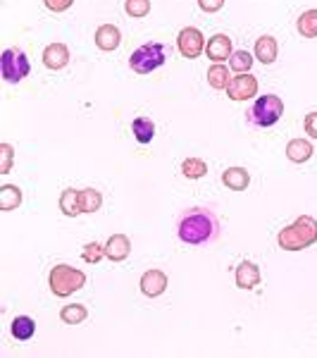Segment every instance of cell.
<instances>
[{
	"label": "cell",
	"instance_id": "15",
	"mask_svg": "<svg viewBox=\"0 0 317 358\" xmlns=\"http://www.w3.org/2000/svg\"><path fill=\"white\" fill-rule=\"evenodd\" d=\"M315 148L310 141H305V139H291L287 143V158L291 163L300 165V163H308L310 158H313Z\"/></svg>",
	"mask_w": 317,
	"mask_h": 358
},
{
	"label": "cell",
	"instance_id": "12",
	"mask_svg": "<svg viewBox=\"0 0 317 358\" xmlns=\"http://www.w3.org/2000/svg\"><path fill=\"white\" fill-rule=\"evenodd\" d=\"M132 253V241L127 235H112L105 243V258L112 263H122Z\"/></svg>",
	"mask_w": 317,
	"mask_h": 358
},
{
	"label": "cell",
	"instance_id": "31",
	"mask_svg": "<svg viewBox=\"0 0 317 358\" xmlns=\"http://www.w3.org/2000/svg\"><path fill=\"white\" fill-rule=\"evenodd\" d=\"M43 5L50 10V12H65L74 5V0H43Z\"/></svg>",
	"mask_w": 317,
	"mask_h": 358
},
{
	"label": "cell",
	"instance_id": "8",
	"mask_svg": "<svg viewBox=\"0 0 317 358\" xmlns=\"http://www.w3.org/2000/svg\"><path fill=\"white\" fill-rule=\"evenodd\" d=\"M225 91H227V96L236 103L251 101L253 96H258V79L251 74V72H246V74H236V77H232L229 86H227Z\"/></svg>",
	"mask_w": 317,
	"mask_h": 358
},
{
	"label": "cell",
	"instance_id": "27",
	"mask_svg": "<svg viewBox=\"0 0 317 358\" xmlns=\"http://www.w3.org/2000/svg\"><path fill=\"white\" fill-rule=\"evenodd\" d=\"M103 206V194L98 189H81V210L96 212Z\"/></svg>",
	"mask_w": 317,
	"mask_h": 358
},
{
	"label": "cell",
	"instance_id": "29",
	"mask_svg": "<svg viewBox=\"0 0 317 358\" xmlns=\"http://www.w3.org/2000/svg\"><path fill=\"white\" fill-rule=\"evenodd\" d=\"M124 12L134 19H141L150 12V0H127L124 3Z\"/></svg>",
	"mask_w": 317,
	"mask_h": 358
},
{
	"label": "cell",
	"instance_id": "10",
	"mask_svg": "<svg viewBox=\"0 0 317 358\" xmlns=\"http://www.w3.org/2000/svg\"><path fill=\"white\" fill-rule=\"evenodd\" d=\"M96 46L103 50V53H112V50L119 48V43H122V31H119L115 24H101V27L96 29Z\"/></svg>",
	"mask_w": 317,
	"mask_h": 358
},
{
	"label": "cell",
	"instance_id": "18",
	"mask_svg": "<svg viewBox=\"0 0 317 358\" xmlns=\"http://www.w3.org/2000/svg\"><path fill=\"white\" fill-rule=\"evenodd\" d=\"M10 335L17 341H29L31 337L36 335L34 318H29V315H17V318L12 320V325H10Z\"/></svg>",
	"mask_w": 317,
	"mask_h": 358
},
{
	"label": "cell",
	"instance_id": "4",
	"mask_svg": "<svg viewBox=\"0 0 317 358\" xmlns=\"http://www.w3.org/2000/svg\"><path fill=\"white\" fill-rule=\"evenodd\" d=\"M165 46L158 43V41H150V43H143L129 55V67H132L136 74H150V72L160 70L165 65Z\"/></svg>",
	"mask_w": 317,
	"mask_h": 358
},
{
	"label": "cell",
	"instance_id": "32",
	"mask_svg": "<svg viewBox=\"0 0 317 358\" xmlns=\"http://www.w3.org/2000/svg\"><path fill=\"white\" fill-rule=\"evenodd\" d=\"M198 8L207 14L220 12V10L225 8V0H198Z\"/></svg>",
	"mask_w": 317,
	"mask_h": 358
},
{
	"label": "cell",
	"instance_id": "16",
	"mask_svg": "<svg viewBox=\"0 0 317 358\" xmlns=\"http://www.w3.org/2000/svg\"><path fill=\"white\" fill-rule=\"evenodd\" d=\"M222 184L232 191H246L248 184H251V175L243 168H227L222 172Z\"/></svg>",
	"mask_w": 317,
	"mask_h": 358
},
{
	"label": "cell",
	"instance_id": "19",
	"mask_svg": "<svg viewBox=\"0 0 317 358\" xmlns=\"http://www.w3.org/2000/svg\"><path fill=\"white\" fill-rule=\"evenodd\" d=\"M60 210L65 212L67 217H76L81 215V191L76 189H65L60 194Z\"/></svg>",
	"mask_w": 317,
	"mask_h": 358
},
{
	"label": "cell",
	"instance_id": "21",
	"mask_svg": "<svg viewBox=\"0 0 317 358\" xmlns=\"http://www.w3.org/2000/svg\"><path fill=\"white\" fill-rule=\"evenodd\" d=\"M132 132H134V139H136L139 143H150L155 137V122L150 117H136L132 122Z\"/></svg>",
	"mask_w": 317,
	"mask_h": 358
},
{
	"label": "cell",
	"instance_id": "20",
	"mask_svg": "<svg viewBox=\"0 0 317 358\" xmlns=\"http://www.w3.org/2000/svg\"><path fill=\"white\" fill-rule=\"evenodd\" d=\"M22 189L14 184H3L0 186V210L3 212H10L14 208H19V203H22Z\"/></svg>",
	"mask_w": 317,
	"mask_h": 358
},
{
	"label": "cell",
	"instance_id": "22",
	"mask_svg": "<svg viewBox=\"0 0 317 358\" xmlns=\"http://www.w3.org/2000/svg\"><path fill=\"white\" fill-rule=\"evenodd\" d=\"M296 29L303 39H317V10H305L296 22Z\"/></svg>",
	"mask_w": 317,
	"mask_h": 358
},
{
	"label": "cell",
	"instance_id": "7",
	"mask_svg": "<svg viewBox=\"0 0 317 358\" xmlns=\"http://www.w3.org/2000/svg\"><path fill=\"white\" fill-rule=\"evenodd\" d=\"M205 46H207L205 36H203L201 29H196V27H184L179 31V36H176V48H179V53L189 60L198 58L203 50H205Z\"/></svg>",
	"mask_w": 317,
	"mask_h": 358
},
{
	"label": "cell",
	"instance_id": "9",
	"mask_svg": "<svg viewBox=\"0 0 317 358\" xmlns=\"http://www.w3.org/2000/svg\"><path fill=\"white\" fill-rule=\"evenodd\" d=\"M139 287H141V292L148 299H158L163 297L165 289H167V275H165L163 270H145L141 275Z\"/></svg>",
	"mask_w": 317,
	"mask_h": 358
},
{
	"label": "cell",
	"instance_id": "17",
	"mask_svg": "<svg viewBox=\"0 0 317 358\" xmlns=\"http://www.w3.org/2000/svg\"><path fill=\"white\" fill-rule=\"evenodd\" d=\"M277 39L274 36H260L256 41V50H253V55L263 62V65H272L274 60H277Z\"/></svg>",
	"mask_w": 317,
	"mask_h": 358
},
{
	"label": "cell",
	"instance_id": "1",
	"mask_svg": "<svg viewBox=\"0 0 317 358\" xmlns=\"http://www.w3.org/2000/svg\"><path fill=\"white\" fill-rule=\"evenodd\" d=\"M176 235L189 246H201L220 235V220L212 210L207 208H189L179 217Z\"/></svg>",
	"mask_w": 317,
	"mask_h": 358
},
{
	"label": "cell",
	"instance_id": "24",
	"mask_svg": "<svg viewBox=\"0 0 317 358\" xmlns=\"http://www.w3.org/2000/svg\"><path fill=\"white\" fill-rule=\"evenodd\" d=\"M88 318V308L81 304H70L60 310V320L65 325H81Z\"/></svg>",
	"mask_w": 317,
	"mask_h": 358
},
{
	"label": "cell",
	"instance_id": "28",
	"mask_svg": "<svg viewBox=\"0 0 317 358\" xmlns=\"http://www.w3.org/2000/svg\"><path fill=\"white\" fill-rule=\"evenodd\" d=\"M81 258H84V263L98 266V263L105 258V246H101L98 241H88L84 246V251H81Z\"/></svg>",
	"mask_w": 317,
	"mask_h": 358
},
{
	"label": "cell",
	"instance_id": "6",
	"mask_svg": "<svg viewBox=\"0 0 317 358\" xmlns=\"http://www.w3.org/2000/svg\"><path fill=\"white\" fill-rule=\"evenodd\" d=\"M0 70H3V79L8 84H19L29 77L31 62L27 53H22L19 48H5L3 58H0Z\"/></svg>",
	"mask_w": 317,
	"mask_h": 358
},
{
	"label": "cell",
	"instance_id": "3",
	"mask_svg": "<svg viewBox=\"0 0 317 358\" xmlns=\"http://www.w3.org/2000/svg\"><path fill=\"white\" fill-rule=\"evenodd\" d=\"M84 284H86V272H84V270L65 266V263L55 266L53 270H50V275H48L50 292H53L55 297H60V299L72 297L74 292L84 289Z\"/></svg>",
	"mask_w": 317,
	"mask_h": 358
},
{
	"label": "cell",
	"instance_id": "5",
	"mask_svg": "<svg viewBox=\"0 0 317 358\" xmlns=\"http://www.w3.org/2000/svg\"><path fill=\"white\" fill-rule=\"evenodd\" d=\"M284 115V103L279 96H274V93H267V96H260L256 103H253L251 112H248V119H251V124H256V127H274V124L282 119Z\"/></svg>",
	"mask_w": 317,
	"mask_h": 358
},
{
	"label": "cell",
	"instance_id": "26",
	"mask_svg": "<svg viewBox=\"0 0 317 358\" xmlns=\"http://www.w3.org/2000/svg\"><path fill=\"white\" fill-rule=\"evenodd\" d=\"M253 58H256V55H251L248 50H234L229 58V67L236 72V74H246V72H251V67H253Z\"/></svg>",
	"mask_w": 317,
	"mask_h": 358
},
{
	"label": "cell",
	"instance_id": "25",
	"mask_svg": "<svg viewBox=\"0 0 317 358\" xmlns=\"http://www.w3.org/2000/svg\"><path fill=\"white\" fill-rule=\"evenodd\" d=\"M181 172H184L186 179H203L207 175V165L201 158H186L181 163Z\"/></svg>",
	"mask_w": 317,
	"mask_h": 358
},
{
	"label": "cell",
	"instance_id": "13",
	"mask_svg": "<svg viewBox=\"0 0 317 358\" xmlns=\"http://www.w3.org/2000/svg\"><path fill=\"white\" fill-rule=\"evenodd\" d=\"M67 62H70V48L65 43H50L45 46L43 50V65L48 70L58 72V70H65Z\"/></svg>",
	"mask_w": 317,
	"mask_h": 358
},
{
	"label": "cell",
	"instance_id": "33",
	"mask_svg": "<svg viewBox=\"0 0 317 358\" xmlns=\"http://www.w3.org/2000/svg\"><path fill=\"white\" fill-rule=\"evenodd\" d=\"M303 129L310 139H317V112H310L305 115V122H303Z\"/></svg>",
	"mask_w": 317,
	"mask_h": 358
},
{
	"label": "cell",
	"instance_id": "23",
	"mask_svg": "<svg viewBox=\"0 0 317 358\" xmlns=\"http://www.w3.org/2000/svg\"><path fill=\"white\" fill-rule=\"evenodd\" d=\"M229 70H227L222 62H215V65L207 70V84L212 86V89H217V91H222V89H227L229 86Z\"/></svg>",
	"mask_w": 317,
	"mask_h": 358
},
{
	"label": "cell",
	"instance_id": "11",
	"mask_svg": "<svg viewBox=\"0 0 317 358\" xmlns=\"http://www.w3.org/2000/svg\"><path fill=\"white\" fill-rule=\"evenodd\" d=\"M232 39L227 34H215L210 36V41H207L205 46V55L210 58L212 62H225L232 58Z\"/></svg>",
	"mask_w": 317,
	"mask_h": 358
},
{
	"label": "cell",
	"instance_id": "14",
	"mask_svg": "<svg viewBox=\"0 0 317 358\" xmlns=\"http://www.w3.org/2000/svg\"><path fill=\"white\" fill-rule=\"evenodd\" d=\"M236 287L238 289H256L260 284V268L251 261H243L238 263L236 268Z\"/></svg>",
	"mask_w": 317,
	"mask_h": 358
},
{
	"label": "cell",
	"instance_id": "2",
	"mask_svg": "<svg viewBox=\"0 0 317 358\" xmlns=\"http://www.w3.org/2000/svg\"><path fill=\"white\" fill-rule=\"evenodd\" d=\"M315 241H317V220L313 215L296 217L294 225L284 227L277 237L279 248H284V251H303V248L313 246Z\"/></svg>",
	"mask_w": 317,
	"mask_h": 358
},
{
	"label": "cell",
	"instance_id": "30",
	"mask_svg": "<svg viewBox=\"0 0 317 358\" xmlns=\"http://www.w3.org/2000/svg\"><path fill=\"white\" fill-rule=\"evenodd\" d=\"M14 148L10 143H0V175H8L12 170Z\"/></svg>",
	"mask_w": 317,
	"mask_h": 358
}]
</instances>
